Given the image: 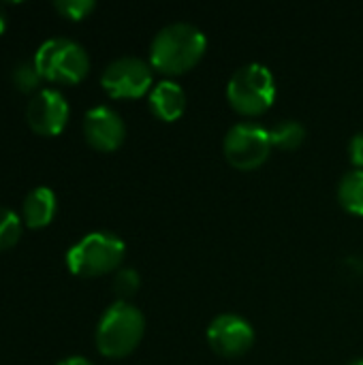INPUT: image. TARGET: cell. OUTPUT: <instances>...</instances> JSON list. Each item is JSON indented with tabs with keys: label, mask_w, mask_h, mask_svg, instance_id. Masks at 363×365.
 <instances>
[{
	"label": "cell",
	"mask_w": 363,
	"mask_h": 365,
	"mask_svg": "<svg viewBox=\"0 0 363 365\" xmlns=\"http://www.w3.org/2000/svg\"><path fill=\"white\" fill-rule=\"evenodd\" d=\"M349 365H363V357L362 359H353V361H351Z\"/></svg>",
	"instance_id": "22"
},
{
	"label": "cell",
	"mask_w": 363,
	"mask_h": 365,
	"mask_svg": "<svg viewBox=\"0 0 363 365\" xmlns=\"http://www.w3.org/2000/svg\"><path fill=\"white\" fill-rule=\"evenodd\" d=\"M208 36L190 21H173L160 28L150 45V64L165 75L190 71L205 53Z\"/></svg>",
	"instance_id": "1"
},
{
	"label": "cell",
	"mask_w": 363,
	"mask_h": 365,
	"mask_svg": "<svg viewBox=\"0 0 363 365\" xmlns=\"http://www.w3.org/2000/svg\"><path fill=\"white\" fill-rule=\"evenodd\" d=\"M152 81V64L137 56H122L111 60L101 75V86L111 98H139L154 88Z\"/></svg>",
	"instance_id": "7"
},
{
	"label": "cell",
	"mask_w": 363,
	"mask_h": 365,
	"mask_svg": "<svg viewBox=\"0 0 363 365\" xmlns=\"http://www.w3.org/2000/svg\"><path fill=\"white\" fill-rule=\"evenodd\" d=\"M11 81L15 83V88L24 94H30V92H39V86L43 81L34 60L32 62H19L13 71H11Z\"/></svg>",
	"instance_id": "16"
},
{
	"label": "cell",
	"mask_w": 363,
	"mask_h": 365,
	"mask_svg": "<svg viewBox=\"0 0 363 365\" xmlns=\"http://www.w3.org/2000/svg\"><path fill=\"white\" fill-rule=\"evenodd\" d=\"M53 9L71 21H81L96 9V2L94 0H56Z\"/></svg>",
	"instance_id": "18"
},
{
	"label": "cell",
	"mask_w": 363,
	"mask_h": 365,
	"mask_svg": "<svg viewBox=\"0 0 363 365\" xmlns=\"http://www.w3.org/2000/svg\"><path fill=\"white\" fill-rule=\"evenodd\" d=\"M6 30V13H4V9L0 6V34Z\"/></svg>",
	"instance_id": "21"
},
{
	"label": "cell",
	"mask_w": 363,
	"mask_h": 365,
	"mask_svg": "<svg viewBox=\"0 0 363 365\" xmlns=\"http://www.w3.org/2000/svg\"><path fill=\"white\" fill-rule=\"evenodd\" d=\"M272 148L278 150H297L306 139V126L297 120H280L270 126Z\"/></svg>",
	"instance_id": "14"
},
{
	"label": "cell",
	"mask_w": 363,
	"mask_h": 365,
	"mask_svg": "<svg viewBox=\"0 0 363 365\" xmlns=\"http://www.w3.org/2000/svg\"><path fill=\"white\" fill-rule=\"evenodd\" d=\"M58 365H94L90 359H86V357H66V359H62Z\"/></svg>",
	"instance_id": "20"
},
{
	"label": "cell",
	"mask_w": 363,
	"mask_h": 365,
	"mask_svg": "<svg viewBox=\"0 0 363 365\" xmlns=\"http://www.w3.org/2000/svg\"><path fill=\"white\" fill-rule=\"evenodd\" d=\"M338 203L353 216H363V169L344 173L338 182Z\"/></svg>",
	"instance_id": "13"
},
{
	"label": "cell",
	"mask_w": 363,
	"mask_h": 365,
	"mask_svg": "<svg viewBox=\"0 0 363 365\" xmlns=\"http://www.w3.org/2000/svg\"><path fill=\"white\" fill-rule=\"evenodd\" d=\"M145 334V317L131 302H113L96 325V349L107 359L131 355Z\"/></svg>",
	"instance_id": "2"
},
{
	"label": "cell",
	"mask_w": 363,
	"mask_h": 365,
	"mask_svg": "<svg viewBox=\"0 0 363 365\" xmlns=\"http://www.w3.org/2000/svg\"><path fill=\"white\" fill-rule=\"evenodd\" d=\"M71 109L62 92L53 88L39 90L26 107V122L32 133L41 137H56L64 130Z\"/></svg>",
	"instance_id": "9"
},
{
	"label": "cell",
	"mask_w": 363,
	"mask_h": 365,
	"mask_svg": "<svg viewBox=\"0 0 363 365\" xmlns=\"http://www.w3.org/2000/svg\"><path fill=\"white\" fill-rule=\"evenodd\" d=\"M21 231H24L21 218L11 210L0 207V252L13 248L19 242Z\"/></svg>",
	"instance_id": "15"
},
{
	"label": "cell",
	"mask_w": 363,
	"mask_h": 365,
	"mask_svg": "<svg viewBox=\"0 0 363 365\" xmlns=\"http://www.w3.org/2000/svg\"><path fill=\"white\" fill-rule=\"evenodd\" d=\"M276 98V79L261 62L240 66L227 83V101L242 115L265 113Z\"/></svg>",
	"instance_id": "4"
},
{
	"label": "cell",
	"mask_w": 363,
	"mask_h": 365,
	"mask_svg": "<svg viewBox=\"0 0 363 365\" xmlns=\"http://www.w3.org/2000/svg\"><path fill=\"white\" fill-rule=\"evenodd\" d=\"M349 158L355 169H363V133L353 135V139L349 141Z\"/></svg>",
	"instance_id": "19"
},
{
	"label": "cell",
	"mask_w": 363,
	"mask_h": 365,
	"mask_svg": "<svg viewBox=\"0 0 363 365\" xmlns=\"http://www.w3.org/2000/svg\"><path fill=\"white\" fill-rule=\"evenodd\" d=\"M113 293L118 297V302H128L141 287V278L135 269L126 267V269H118L113 276Z\"/></svg>",
	"instance_id": "17"
},
{
	"label": "cell",
	"mask_w": 363,
	"mask_h": 365,
	"mask_svg": "<svg viewBox=\"0 0 363 365\" xmlns=\"http://www.w3.org/2000/svg\"><path fill=\"white\" fill-rule=\"evenodd\" d=\"M56 207H58V201H56L53 190L47 188V186H36L24 199L21 222L28 229H43V227H47L53 220Z\"/></svg>",
	"instance_id": "12"
},
{
	"label": "cell",
	"mask_w": 363,
	"mask_h": 365,
	"mask_svg": "<svg viewBox=\"0 0 363 365\" xmlns=\"http://www.w3.org/2000/svg\"><path fill=\"white\" fill-rule=\"evenodd\" d=\"M83 137L94 150L113 152L124 143L126 124L116 109L107 105H96L83 115Z\"/></svg>",
	"instance_id": "10"
},
{
	"label": "cell",
	"mask_w": 363,
	"mask_h": 365,
	"mask_svg": "<svg viewBox=\"0 0 363 365\" xmlns=\"http://www.w3.org/2000/svg\"><path fill=\"white\" fill-rule=\"evenodd\" d=\"M208 344L212 351L225 359H235L246 355L255 344V329L252 325L233 312H225L212 319L208 325Z\"/></svg>",
	"instance_id": "8"
},
{
	"label": "cell",
	"mask_w": 363,
	"mask_h": 365,
	"mask_svg": "<svg viewBox=\"0 0 363 365\" xmlns=\"http://www.w3.org/2000/svg\"><path fill=\"white\" fill-rule=\"evenodd\" d=\"M150 109L163 122H175L186 111V92L173 79H163L150 90Z\"/></svg>",
	"instance_id": "11"
},
{
	"label": "cell",
	"mask_w": 363,
	"mask_h": 365,
	"mask_svg": "<svg viewBox=\"0 0 363 365\" xmlns=\"http://www.w3.org/2000/svg\"><path fill=\"white\" fill-rule=\"evenodd\" d=\"M126 255L124 242L109 231H94L83 235L66 252V267L81 278H96L118 272Z\"/></svg>",
	"instance_id": "3"
},
{
	"label": "cell",
	"mask_w": 363,
	"mask_h": 365,
	"mask_svg": "<svg viewBox=\"0 0 363 365\" xmlns=\"http://www.w3.org/2000/svg\"><path fill=\"white\" fill-rule=\"evenodd\" d=\"M223 150L231 167L240 171H252L261 167L272 152L270 128L252 120H242L227 130Z\"/></svg>",
	"instance_id": "6"
},
{
	"label": "cell",
	"mask_w": 363,
	"mask_h": 365,
	"mask_svg": "<svg viewBox=\"0 0 363 365\" xmlns=\"http://www.w3.org/2000/svg\"><path fill=\"white\" fill-rule=\"evenodd\" d=\"M34 64L45 81L73 86L79 83L90 71L88 51L71 38H47L34 53Z\"/></svg>",
	"instance_id": "5"
}]
</instances>
